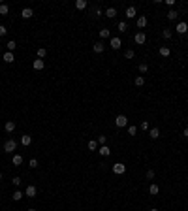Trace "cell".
<instances>
[{
	"mask_svg": "<svg viewBox=\"0 0 188 211\" xmlns=\"http://www.w3.org/2000/svg\"><path fill=\"white\" fill-rule=\"evenodd\" d=\"M117 29L121 30V32H126V30H128V25H126L124 21H121V23H119V25H117Z\"/></svg>",
	"mask_w": 188,
	"mask_h": 211,
	"instance_id": "obj_31",
	"label": "cell"
},
{
	"mask_svg": "<svg viewBox=\"0 0 188 211\" xmlns=\"http://www.w3.org/2000/svg\"><path fill=\"white\" fill-rule=\"evenodd\" d=\"M11 162H13V166H21L23 164V157H21V155H13Z\"/></svg>",
	"mask_w": 188,
	"mask_h": 211,
	"instance_id": "obj_18",
	"label": "cell"
},
{
	"mask_svg": "<svg viewBox=\"0 0 188 211\" xmlns=\"http://www.w3.org/2000/svg\"><path fill=\"white\" fill-rule=\"evenodd\" d=\"M147 70H149V66H147L145 62H141V64H139V72H141V74H145Z\"/></svg>",
	"mask_w": 188,
	"mask_h": 211,
	"instance_id": "obj_36",
	"label": "cell"
},
{
	"mask_svg": "<svg viewBox=\"0 0 188 211\" xmlns=\"http://www.w3.org/2000/svg\"><path fill=\"white\" fill-rule=\"evenodd\" d=\"M94 13H96V17H100V15H102V10H100V8H96Z\"/></svg>",
	"mask_w": 188,
	"mask_h": 211,
	"instance_id": "obj_42",
	"label": "cell"
},
{
	"mask_svg": "<svg viewBox=\"0 0 188 211\" xmlns=\"http://www.w3.org/2000/svg\"><path fill=\"white\" fill-rule=\"evenodd\" d=\"M96 141H98V145H105V143H107V136H98V140H96Z\"/></svg>",
	"mask_w": 188,
	"mask_h": 211,
	"instance_id": "obj_33",
	"label": "cell"
},
{
	"mask_svg": "<svg viewBox=\"0 0 188 211\" xmlns=\"http://www.w3.org/2000/svg\"><path fill=\"white\" fill-rule=\"evenodd\" d=\"M89 149L90 151H98V141H96V140H90L89 141Z\"/></svg>",
	"mask_w": 188,
	"mask_h": 211,
	"instance_id": "obj_29",
	"label": "cell"
},
{
	"mask_svg": "<svg viewBox=\"0 0 188 211\" xmlns=\"http://www.w3.org/2000/svg\"><path fill=\"white\" fill-rule=\"evenodd\" d=\"M173 4H175V0H166V6H169V8H171Z\"/></svg>",
	"mask_w": 188,
	"mask_h": 211,
	"instance_id": "obj_43",
	"label": "cell"
},
{
	"mask_svg": "<svg viewBox=\"0 0 188 211\" xmlns=\"http://www.w3.org/2000/svg\"><path fill=\"white\" fill-rule=\"evenodd\" d=\"M128 134H130V136H135V134H137V126H128Z\"/></svg>",
	"mask_w": 188,
	"mask_h": 211,
	"instance_id": "obj_34",
	"label": "cell"
},
{
	"mask_svg": "<svg viewBox=\"0 0 188 211\" xmlns=\"http://www.w3.org/2000/svg\"><path fill=\"white\" fill-rule=\"evenodd\" d=\"M175 30H177L179 34H186V32H188V25H186V23H179Z\"/></svg>",
	"mask_w": 188,
	"mask_h": 211,
	"instance_id": "obj_10",
	"label": "cell"
},
{
	"mask_svg": "<svg viewBox=\"0 0 188 211\" xmlns=\"http://www.w3.org/2000/svg\"><path fill=\"white\" fill-rule=\"evenodd\" d=\"M43 68H45V62H43L42 61V58H36V61H34V70H43Z\"/></svg>",
	"mask_w": 188,
	"mask_h": 211,
	"instance_id": "obj_14",
	"label": "cell"
},
{
	"mask_svg": "<svg viewBox=\"0 0 188 211\" xmlns=\"http://www.w3.org/2000/svg\"><path fill=\"white\" fill-rule=\"evenodd\" d=\"M28 211H36V209H28Z\"/></svg>",
	"mask_w": 188,
	"mask_h": 211,
	"instance_id": "obj_48",
	"label": "cell"
},
{
	"mask_svg": "<svg viewBox=\"0 0 188 211\" xmlns=\"http://www.w3.org/2000/svg\"><path fill=\"white\" fill-rule=\"evenodd\" d=\"M135 25H137V29H145L147 26V17L145 15H139L137 21H135Z\"/></svg>",
	"mask_w": 188,
	"mask_h": 211,
	"instance_id": "obj_7",
	"label": "cell"
},
{
	"mask_svg": "<svg viewBox=\"0 0 188 211\" xmlns=\"http://www.w3.org/2000/svg\"><path fill=\"white\" fill-rule=\"evenodd\" d=\"M149 192H151V194L154 196V194H158V192H160V187L156 185V183H153V185L149 187Z\"/></svg>",
	"mask_w": 188,
	"mask_h": 211,
	"instance_id": "obj_22",
	"label": "cell"
},
{
	"mask_svg": "<svg viewBox=\"0 0 188 211\" xmlns=\"http://www.w3.org/2000/svg\"><path fill=\"white\" fill-rule=\"evenodd\" d=\"M75 8H77V10H85L87 8V0H75Z\"/></svg>",
	"mask_w": 188,
	"mask_h": 211,
	"instance_id": "obj_24",
	"label": "cell"
},
{
	"mask_svg": "<svg viewBox=\"0 0 188 211\" xmlns=\"http://www.w3.org/2000/svg\"><path fill=\"white\" fill-rule=\"evenodd\" d=\"M169 53H171V49L167 45H162V47H160V55H162V57H169Z\"/></svg>",
	"mask_w": 188,
	"mask_h": 211,
	"instance_id": "obj_20",
	"label": "cell"
},
{
	"mask_svg": "<svg viewBox=\"0 0 188 211\" xmlns=\"http://www.w3.org/2000/svg\"><path fill=\"white\" fill-rule=\"evenodd\" d=\"M32 15H34V11H32V8H25V10L21 11V17H23V19H30Z\"/></svg>",
	"mask_w": 188,
	"mask_h": 211,
	"instance_id": "obj_9",
	"label": "cell"
},
{
	"mask_svg": "<svg viewBox=\"0 0 188 211\" xmlns=\"http://www.w3.org/2000/svg\"><path fill=\"white\" fill-rule=\"evenodd\" d=\"M4 130H6V132H13V130H15V123L13 121H8L6 125H4Z\"/></svg>",
	"mask_w": 188,
	"mask_h": 211,
	"instance_id": "obj_17",
	"label": "cell"
},
{
	"mask_svg": "<svg viewBox=\"0 0 188 211\" xmlns=\"http://www.w3.org/2000/svg\"><path fill=\"white\" fill-rule=\"evenodd\" d=\"M21 143H23V145H30V143H32V136H28V134H25V136L21 138Z\"/></svg>",
	"mask_w": 188,
	"mask_h": 211,
	"instance_id": "obj_26",
	"label": "cell"
},
{
	"mask_svg": "<svg viewBox=\"0 0 188 211\" xmlns=\"http://www.w3.org/2000/svg\"><path fill=\"white\" fill-rule=\"evenodd\" d=\"M177 17H179V13L175 10H169V11H167V19H169V21H177Z\"/></svg>",
	"mask_w": 188,
	"mask_h": 211,
	"instance_id": "obj_19",
	"label": "cell"
},
{
	"mask_svg": "<svg viewBox=\"0 0 188 211\" xmlns=\"http://www.w3.org/2000/svg\"><path fill=\"white\" fill-rule=\"evenodd\" d=\"M171 36H173V32H171L169 29H166V30H162V38H166V40H171Z\"/></svg>",
	"mask_w": 188,
	"mask_h": 211,
	"instance_id": "obj_28",
	"label": "cell"
},
{
	"mask_svg": "<svg viewBox=\"0 0 188 211\" xmlns=\"http://www.w3.org/2000/svg\"><path fill=\"white\" fill-rule=\"evenodd\" d=\"M45 55H47V49H45V47H40V49H38V58H42V61H43Z\"/></svg>",
	"mask_w": 188,
	"mask_h": 211,
	"instance_id": "obj_30",
	"label": "cell"
},
{
	"mask_svg": "<svg viewBox=\"0 0 188 211\" xmlns=\"http://www.w3.org/2000/svg\"><path fill=\"white\" fill-rule=\"evenodd\" d=\"M182 136H185V138H188V126L185 128V132H182Z\"/></svg>",
	"mask_w": 188,
	"mask_h": 211,
	"instance_id": "obj_44",
	"label": "cell"
},
{
	"mask_svg": "<svg viewBox=\"0 0 188 211\" xmlns=\"http://www.w3.org/2000/svg\"><path fill=\"white\" fill-rule=\"evenodd\" d=\"M23 196H25V192H21V190H19V189H17V190H15V192H13V194H11V198H13V200H15V202H19V200H23Z\"/></svg>",
	"mask_w": 188,
	"mask_h": 211,
	"instance_id": "obj_16",
	"label": "cell"
},
{
	"mask_svg": "<svg viewBox=\"0 0 188 211\" xmlns=\"http://www.w3.org/2000/svg\"><path fill=\"white\" fill-rule=\"evenodd\" d=\"M109 45H111V49H121L122 47V42H121V38H111V42H109Z\"/></svg>",
	"mask_w": 188,
	"mask_h": 211,
	"instance_id": "obj_5",
	"label": "cell"
},
{
	"mask_svg": "<svg viewBox=\"0 0 188 211\" xmlns=\"http://www.w3.org/2000/svg\"><path fill=\"white\" fill-rule=\"evenodd\" d=\"M105 15H107L109 19H113L115 15H117V10H115V8H107V10H105Z\"/></svg>",
	"mask_w": 188,
	"mask_h": 211,
	"instance_id": "obj_27",
	"label": "cell"
},
{
	"mask_svg": "<svg viewBox=\"0 0 188 211\" xmlns=\"http://www.w3.org/2000/svg\"><path fill=\"white\" fill-rule=\"evenodd\" d=\"M135 15H137V11H135V8H134V6L126 8V17H128V19H134Z\"/></svg>",
	"mask_w": 188,
	"mask_h": 211,
	"instance_id": "obj_13",
	"label": "cell"
},
{
	"mask_svg": "<svg viewBox=\"0 0 188 211\" xmlns=\"http://www.w3.org/2000/svg\"><path fill=\"white\" fill-rule=\"evenodd\" d=\"M154 177V170H149V172H147V179H153Z\"/></svg>",
	"mask_w": 188,
	"mask_h": 211,
	"instance_id": "obj_41",
	"label": "cell"
},
{
	"mask_svg": "<svg viewBox=\"0 0 188 211\" xmlns=\"http://www.w3.org/2000/svg\"><path fill=\"white\" fill-rule=\"evenodd\" d=\"M15 149H17V141L15 140H8L4 143V153H13Z\"/></svg>",
	"mask_w": 188,
	"mask_h": 211,
	"instance_id": "obj_1",
	"label": "cell"
},
{
	"mask_svg": "<svg viewBox=\"0 0 188 211\" xmlns=\"http://www.w3.org/2000/svg\"><path fill=\"white\" fill-rule=\"evenodd\" d=\"M36 192H38V190H36V187L34 185H28L25 189V196H28V198H34L36 196Z\"/></svg>",
	"mask_w": 188,
	"mask_h": 211,
	"instance_id": "obj_6",
	"label": "cell"
},
{
	"mask_svg": "<svg viewBox=\"0 0 188 211\" xmlns=\"http://www.w3.org/2000/svg\"><path fill=\"white\" fill-rule=\"evenodd\" d=\"M134 42H135V43H137V45H143V43H145V42H147V36H145V34H143V32H137V34H135V36H134Z\"/></svg>",
	"mask_w": 188,
	"mask_h": 211,
	"instance_id": "obj_4",
	"label": "cell"
},
{
	"mask_svg": "<svg viewBox=\"0 0 188 211\" xmlns=\"http://www.w3.org/2000/svg\"><path fill=\"white\" fill-rule=\"evenodd\" d=\"M98 153L102 155V157H109L111 151H109V147H107V145H102V147H98Z\"/></svg>",
	"mask_w": 188,
	"mask_h": 211,
	"instance_id": "obj_12",
	"label": "cell"
},
{
	"mask_svg": "<svg viewBox=\"0 0 188 211\" xmlns=\"http://www.w3.org/2000/svg\"><path fill=\"white\" fill-rule=\"evenodd\" d=\"M13 61H15L13 53H11V51H6V53H4V62H8V64H11Z\"/></svg>",
	"mask_w": 188,
	"mask_h": 211,
	"instance_id": "obj_11",
	"label": "cell"
},
{
	"mask_svg": "<svg viewBox=\"0 0 188 211\" xmlns=\"http://www.w3.org/2000/svg\"><path fill=\"white\" fill-rule=\"evenodd\" d=\"M28 166H30V168H38V160H36V158H30Z\"/></svg>",
	"mask_w": 188,
	"mask_h": 211,
	"instance_id": "obj_37",
	"label": "cell"
},
{
	"mask_svg": "<svg viewBox=\"0 0 188 211\" xmlns=\"http://www.w3.org/2000/svg\"><path fill=\"white\" fill-rule=\"evenodd\" d=\"M124 172H126V166L122 164V162H117V164H113V173H117V175H122Z\"/></svg>",
	"mask_w": 188,
	"mask_h": 211,
	"instance_id": "obj_3",
	"label": "cell"
},
{
	"mask_svg": "<svg viewBox=\"0 0 188 211\" xmlns=\"http://www.w3.org/2000/svg\"><path fill=\"white\" fill-rule=\"evenodd\" d=\"M6 47H8V51H11V53H13V51L17 49V42H15V40H10V42L6 43Z\"/></svg>",
	"mask_w": 188,
	"mask_h": 211,
	"instance_id": "obj_15",
	"label": "cell"
},
{
	"mask_svg": "<svg viewBox=\"0 0 188 211\" xmlns=\"http://www.w3.org/2000/svg\"><path fill=\"white\" fill-rule=\"evenodd\" d=\"M115 125H117L119 128H124V126H128V117L126 115H117V117H115Z\"/></svg>",
	"mask_w": 188,
	"mask_h": 211,
	"instance_id": "obj_2",
	"label": "cell"
},
{
	"mask_svg": "<svg viewBox=\"0 0 188 211\" xmlns=\"http://www.w3.org/2000/svg\"><path fill=\"white\" fill-rule=\"evenodd\" d=\"M139 126H141V130H151V128H149V123H147V121H143Z\"/></svg>",
	"mask_w": 188,
	"mask_h": 211,
	"instance_id": "obj_40",
	"label": "cell"
},
{
	"mask_svg": "<svg viewBox=\"0 0 188 211\" xmlns=\"http://www.w3.org/2000/svg\"><path fill=\"white\" fill-rule=\"evenodd\" d=\"M11 183H13V185L19 189V185H21V177H13V179H11Z\"/></svg>",
	"mask_w": 188,
	"mask_h": 211,
	"instance_id": "obj_38",
	"label": "cell"
},
{
	"mask_svg": "<svg viewBox=\"0 0 188 211\" xmlns=\"http://www.w3.org/2000/svg\"><path fill=\"white\" fill-rule=\"evenodd\" d=\"M134 83H135V87H143L145 85V77H143V75H137V77L134 79Z\"/></svg>",
	"mask_w": 188,
	"mask_h": 211,
	"instance_id": "obj_21",
	"label": "cell"
},
{
	"mask_svg": "<svg viewBox=\"0 0 188 211\" xmlns=\"http://www.w3.org/2000/svg\"><path fill=\"white\" fill-rule=\"evenodd\" d=\"M8 34V29L4 25H0V38H2V36H6Z\"/></svg>",
	"mask_w": 188,
	"mask_h": 211,
	"instance_id": "obj_39",
	"label": "cell"
},
{
	"mask_svg": "<svg viewBox=\"0 0 188 211\" xmlns=\"http://www.w3.org/2000/svg\"><path fill=\"white\" fill-rule=\"evenodd\" d=\"M149 136L153 138V140H156V138H160V130L158 128H151L149 130Z\"/></svg>",
	"mask_w": 188,
	"mask_h": 211,
	"instance_id": "obj_23",
	"label": "cell"
},
{
	"mask_svg": "<svg viewBox=\"0 0 188 211\" xmlns=\"http://www.w3.org/2000/svg\"><path fill=\"white\" fill-rule=\"evenodd\" d=\"M92 49H94V53H98V55H100V53H103V49H105V45H103L102 42H96L94 45H92Z\"/></svg>",
	"mask_w": 188,
	"mask_h": 211,
	"instance_id": "obj_8",
	"label": "cell"
},
{
	"mask_svg": "<svg viewBox=\"0 0 188 211\" xmlns=\"http://www.w3.org/2000/svg\"><path fill=\"white\" fill-rule=\"evenodd\" d=\"M151 211H158V209H151Z\"/></svg>",
	"mask_w": 188,
	"mask_h": 211,
	"instance_id": "obj_47",
	"label": "cell"
},
{
	"mask_svg": "<svg viewBox=\"0 0 188 211\" xmlns=\"http://www.w3.org/2000/svg\"><path fill=\"white\" fill-rule=\"evenodd\" d=\"M0 51H2V43H0Z\"/></svg>",
	"mask_w": 188,
	"mask_h": 211,
	"instance_id": "obj_46",
	"label": "cell"
},
{
	"mask_svg": "<svg viewBox=\"0 0 188 211\" xmlns=\"http://www.w3.org/2000/svg\"><path fill=\"white\" fill-rule=\"evenodd\" d=\"M10 13V6L8 4H0V15H8Z\"/></svg>",
	"mask_w": 188,
	"mask_h": 211,
	"instance_id": "obj_25",
	"label": "cell"
},
{
	"mask_svg": "<svg viewBox=\"0 0 188 211\" xmlns=\"http://www.w3.org/2000/svg\"><path fill=\"white\" fill-rule=\"evenodd\" d=\"M0 181H2V173H0Z\"/></svg>",
	"mask_w": 188,
	"mask_h": 211,
	"instance_id": "obj_45",
	"label": "cell"
},
{
	"mask_svg": "<svg viewBox=\"0 0 188 211\" xmlns=\"http://www.w3.org/2000/svg\"><path fill=\"white\" fill-rule=\"evenodd\" d=\"M134 55H135L134 49H126V51H124V57H126V58H134Z\"/></svg>",
	"mask_w": 188,
	"mask_h": 211,
	"instance_id": "obj_35",
	"label": "cell"
},
{
	"mask_svg": "<svg viewBox=\"0 0 188 211\" xmlns=\"http://www.w3.org/2000/svg\"><path fill=\"white\" fill-rule=\"evenodd\" d=\"M100 38H103V40L109 38V29H102L100 30Z\"/></svg>",
	"mask_w": 188,
	"mask_h": 211,
	"instance_id": "obj_32",
	"label": "cell"
}]
</instances>
